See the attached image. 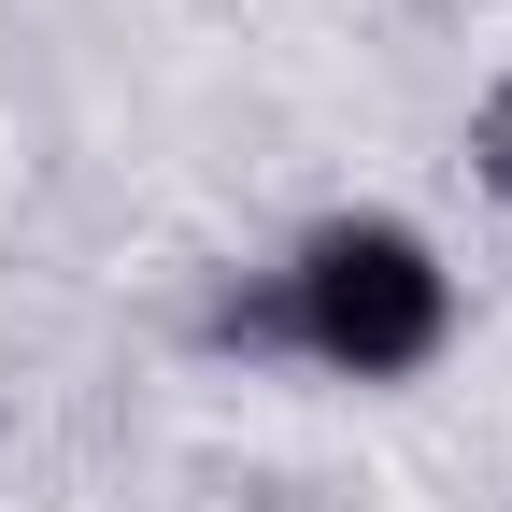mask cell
<instances>
[{
  "label": "cell",
  "mask_w": 512,
  "mask_h": 512,
  "mask_svg": "<svg viewBox=\"0 0 512 512\" xmlns=\"http://www.w3.org/2000/svg\"><path fill=\"white\" fill-rule=\"evenodd\" d=\"M456 313H470V285H456V256H441L427 214L342 200L285 256L214 271L200 342L242 356V370H313V384H427L441 356H456Z\"/></svg>",
  "instance_id": "1"
},
{
  "label": "cell",
  "mask_w": 512,
  "mask_h": 512,
  "mask_svg": "<svg viewBox=\"0 0 512 512\" xmlns=\"http://www.w3.org/2000/svg\"><path fill=\"white\" fill-rule=\"evenodd\" d=\"M470 157H484V185H498V200H512V72H498V100L470 114Z\"/></svg>",
  "instance_id": "2"
}]
</instances>
